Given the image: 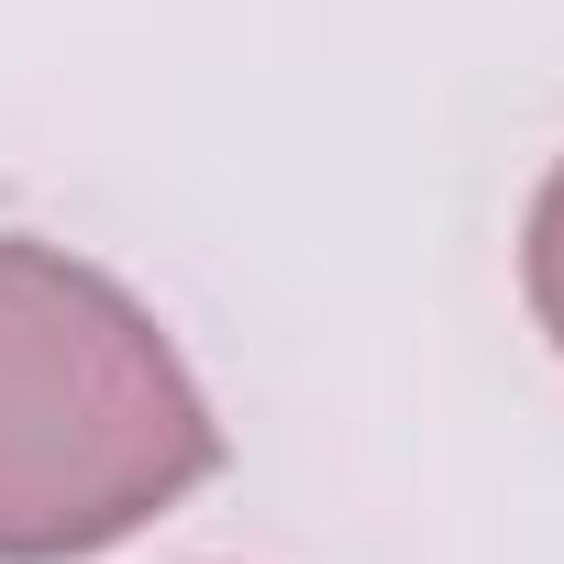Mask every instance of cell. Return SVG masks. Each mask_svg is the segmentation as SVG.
I'll return each instance as SVG.
<instances>
[{
	"label": "cell",
	"instance_id": "obj_2",
	"mask_svg": "<svg viewBox=\"0 0 564 564\" xmlns=\"http://www.w3.org/2000/svg\"><path fill=\"white\" fill-rule=\"evenodd\" d=\"M520 276H531V311H542V333H553V355H564V166H553V177H542V199H531Z\"/></svg>",
	"mask_w": 564,
	"mask_h": 564
},
{
	"label": "cell",
	"instance_id": "obj_1",
	"mask_svg": "<svg viewBox=\"0 0 564 564\" xmlns=\"http://www.w3.org/2000/svg\"><path fill=\"white\" fill-rule=\"evenodd\" d=\"M221 465L177 344L100 265L0 232V564H67Z\"/></svg>",
	"mask_w": 564,
	"mask_h": 564
}]
</instances>
